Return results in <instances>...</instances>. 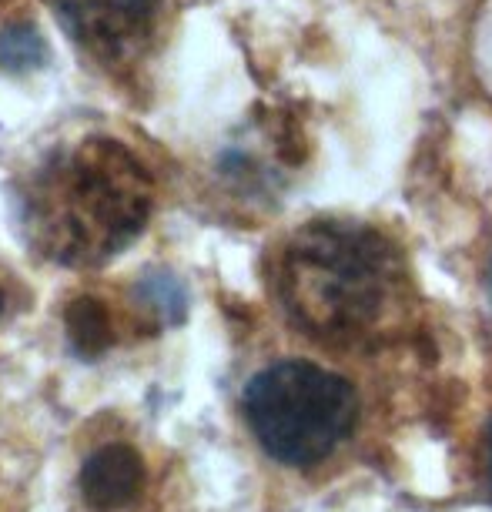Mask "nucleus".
Here are the masks:
<instances>
[{"mask_svg": "<svg viewBox=\"0 0 492 512\" xmlns=\"http://www.w3.org/2000/svg\"><path fill=\"white\" fill-rule=\"evenodd\" d=\"M151 208V171L108 134L51 144L21 185L27 241L67 268H94L121 255L148 225Z\"/></svg>", "mask_w": 492, "mask_h": 512, "instance_id": "1", "label": "nucleus"}, {"mask_svg": "<svg viewBox=\"0 0 492 512\" xmlns=\"http://www.w3.org/2000/svg\"><path fill=\"white\" fill-rule=\"evenodd\" d=\"M399 265L379 231L315 221L278 251L275 292L288 318L322 342L365 335L389 308Z\"/></svg>", "mask_w": 492, "mask_h": 512, "instance_id": "2", "label": "nucleus"}, {"mask_svg": "<svg viewBox=\"0 0 492 512\" xmlns=\"http://www.w3.org/2000/svg\"><path fill=\"white\" fill-rule=\"evenodd\" d=\"M241 409L275 462L315 466L352 432L359 399L342 375L322 365L278 362L245 385Z\"/></svg>", "mask_w": 492, "mask_h": 512, "instance_id": "3", "label": "nucleus"}, {"mask_svg": "<svg viewBox=\"0 0 492 512\" xmlns=\"http://www.w3.org/2000/svg\"><path fill=\"white\" fill-rule=\"evenodd\" d=\"M67 37L104 67H131L158 37L164 0H47Z\"/></svg>", "mask_w": 492, "mask_h": 512, "instance_id": "4", "label": "nucleus"}, {"mask_svg": "<svg viewBox=\"0 0 492 512\" xmlns=\"http://www.w3.org/2000/svg\"><path fill=\"white\" fill-rule=\"evenodd\" d=\"M141 486H144V462L138 456V449L124 446V442L101 446L81 466L84 502L98 512L124 509L128 502L138 499Z\"/></svg>", "mask_w": 492, "mask_h": 512, "instance_id": "5", "label": "nucleus"}, {"mask_svg": "<svg viewBox=\"0 0 492 512\" xmlns=\"http://www.w3.org/2000/svg\"><path fill=\"white\" fill-rule=\"evenodd\" d=\"M64 322L81 355H101L111 345V315L98 298H74Z\"/></svg>", "mask_w": 492, "mask_h": 512, "instance_id": "6", "label": "nucleus"}, {"mask_svg": "<svg viewBox=\"0 0 492 512\" xmlns=\"http://www.w3.org/2000/svg\"><path fill=\"white\" fill-rule=\"evenodd\" d=\"M47 57L41 34L31 24H14L0 31V67L7 71H31Z\"/></svg>", "mask_w": 492, "mask_h": 512, "instance_id": "7", "label": "nucleus"}, {"mask_svg": "<svg viewBox=\"0 0 492 512\" xmlns=\"http://www.w3.org/2000/svg\"><path fill=\"white\" fill-rule=\"evenodd\" d=\"M0 312H4V295H0Z\"/></svg>", "mask_w": 492, "mask_h": 512, "instance_id": "8", "label": "nucleus"}, {"mask_svg": "<svg viewBox=\"0 0 492 512\" xmlns=\"http://www.w3.org/2000/svg\"><path fill=\"white\" fill-rule=\"evenodd\" d=\"M489 459H492V452H489Z\"/></svg>", "mask_w": 492, "mask_h": 512, "instance_id": "9", "label": "nucleus"}]
</instances>
